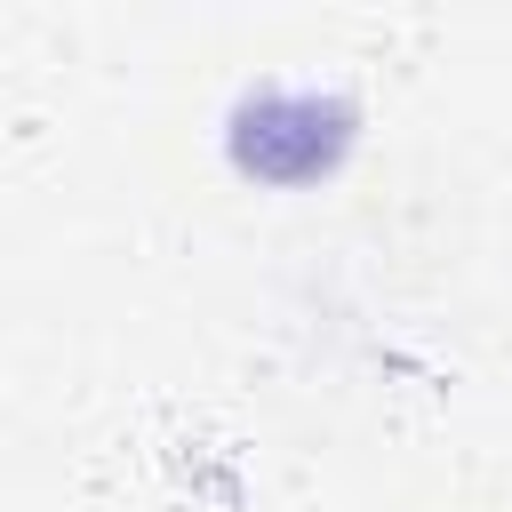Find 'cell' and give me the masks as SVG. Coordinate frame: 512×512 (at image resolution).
<instances>
[{
  "instance_id": "obj_1",
  "label": "cell",
  "mask_w": 512,
  "mask_h": 512,
  "mask_svg": "<svg viewBox=\"0 0 512 512\" xmlns=\"http://www.w3.org/2000/svg\"><path fill=\"white\" fill-rule=\"evenodd\" d=\"M360 144V104L320 80H256L224 112V168L256 192H312L344 176Z\"/></svg>"
}]
</instances>
